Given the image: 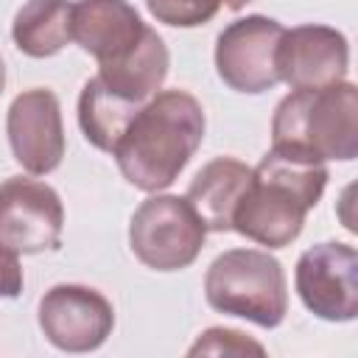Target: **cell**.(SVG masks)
Returning a JSON list of instances; mask_svg holds the SVG:
<instances>
[{
	"label": "cell",
	"mask_w": 358,
	"mask_h": 358,
	"mask_svg": "<svg viewBox=\"0 0 358 358\" xmlns=\"http://www.w3.org/2000/svg\"><path fill=\"white\" fill-rule=\"evenodd\" d=\"M327 179L322 159L271 145L252 168V182L232 213V229L268 249L288 246L299 238L305 215L319 204Z\"/></svg>",
	"instance_id": "6da1fadb"
},
{
	"label": "cell",
	"mask_w": 358,
	"mask_h": 358,
	"mask_svg": "<svg viewBox=\"0 0 358 358\" xmlns=\"http://www.w3.org/2000/svg\"><path fill=\"white\" fill-rule=\"evenodd\" d=\"M204 126V109L190 92L162 90L140 106L112 157L129 185L159 193L179 179L199 151Z\"/></svg>",
	"instance_id": "7a4b0ae2"
},
{
	"label": "cell",
	"mask_w": 358,
	"mask_h": 358,
	"mask_svg": "<svg viewBox=\"0 0 358 358\" xmlns=\"http://www.w3.org/2000/svg\"><path fill=\"white\" fill-rule=\"evenodd\" d=\"M271 145H282L322 162L358 157V90L338 81L319 90H291L274 109Z\"/></svg>",
	"instance_id": "3957f363"
},
{
	"label": "cell",
	"mask_w": 358,
	"mask_h": 358,
	"mask_svg": "<svg viewBox=\"0 0 358 358\" xmlns=\"http://www.w3.org/2000/svg\"><path fill=\"white\" fill-rule=\"evenodd\" d=\"M210 308L257 327H280L288 313V280L282 263L260 249L221 252L204 277Z\"/></svg>",
	"instance_id": "277c9868"
},
{
	"label": "cell",
	"mask_w": 358,
	"mask_h": 358,
	"mask_svg": "<svg viewBox=\"0 0 358 358\" xmlns=\"http://www.w3.org/2000/svg\"><path fill=\"white\" fill-rule=\"evenodd\" d=\"M207 227L187 199L148 196L129 221V246L134 257L154 271L187 268L204 249Z\"/></svg>",
	"instance_id": "5b68a950"
},
{
	"label": "cell",
	"mask_w": 358,
	"mask_h": 358,
	"mask_svg": "<svg viewBox=\"0 0 358 358\" xmlns=\"http://www.w3.org/2000/svg\"><path fill=\"white\" fill-rule=\"evenodd\" d=\"M282 34L285 28L263 14H249L229 22L215 39V70L221 81L246 95L277 87V50Z\"/></svg>",
	"instance_id": "8992f818"
},
{
	"label": "cell",
	"mask_w": 358,
	"mask_h": 358,
	"mask_svg": "<svg viewBox=\"0 0 358 358\" xmlns=\"http://www.w3.org/2000/svg\"><path fill=\"white\" fill-rule=\"evenodd\" d=\"M294 285L313 316L352 322L358 316V252L338 241L305 249L296 260Z\"/></svg>",
	"instance_id": "52a82bcc"
},
{
	"label": "cell",
	"mask_w": 358,
	"mask_h": 358,
	"mask_svg": "<svg viewBox=\"0 0 358 358\" xmlns=\"http://www.w3.org/2000/svg\"><path fill=\"white\" fill-rule=\"evenodd\" d=\"M64 207L59 193L31 176L0 182V243L17 255H39L62 246Z\"/></svg>",
	"instance_id": "ba28073f"
},
{
	"label": "cell",
	"mask_w": 358,
	"mask_h": 358,
	"mask_svg": "<svg viewBox=\"0 0 358 358\" xmlns=\"http://www.w3.org/2000/svg\"><path fill=\"white\" fill-rule=\"evenodd\" d=\"M39 327L56 350L92 352L112 336L115 310L101 291L62 282L39 299Z\"/></svg>",
	"instance_id": "9c48e42d"
},
{
	"label": "cell",
	"mask_w": 358,
	"mask_h": 358,
	"mask_svg": "<svg viewBox=\"0 0 358 358\" xmlns=\"http://www.w3.org/2000/svg\"><path fill=\"white\" fill-rule=\"evenodd\" d=\"M6 131L14 159L34 176H45L62 165L64 126L62 106L53 90L34 87L20 92L6 117Z\"/></svg>",
	"instance_id": "30bf717a"
},
{
	"label": "cell",
	"mask_w": 358,
	"mask_h": 358,
	"mask_svg": "<svg viewBox=\"0 0 358 358\" xmlns=\"http://www.w3.org/2000/svg\"><path fill=\"white\" fill-rule=\"evenodd\" d=\"M350 67L347 36L330 25L308 22L282 34L277 73L291 90H319L344 81Z\"/></svg>",
	"instance_id": "8fae6325"
},
{
	"label": "cell",
	"mask_w": 358,
	"mask_h": 358,
	"mask_svg": "<svg viewBox=\"0 0 358 358\" xmlns=\"http://www.w3.org/2000/svg\"><path fill=\"white\" fill-rule=\"evenodd\" d=\"M145 22L126 0H78L70 14V36L81 50L109 64L126 56L145 34Z\"/></svg>",
	"instance_id": "7c38bea8"
},
{
	"label": "cell",
	"mask_w": 358,
	"mask_h": 358,
	"mask_svg": "<svg viewBox=\"0 0 358 358\" xmlns=\"http://www.w3.org/2000/svg\"><path fill=\"white\" fill-rule=\"evenodd\" d=\"M252 182V168L235 157L210 159L190 182L185 199L204 221L207 232L232 229V213Z\"/></svg>",
	"instance_id": "4fadbf2b"
},
{
	"label": "cell",
	"mask_w": 358,
	"mask_h": 358,
	"mask_svg": "<svg viewBox=\"0 0 358 358\" xmlns=\"http://www.w3.org/2000/svg\"><path fill=\"white\" fill-rule=\"evenodd\" d=\"M168 64H171V56H168L162 36L154 28H145L143 39L126 56L109 64H98V78L115 92L137 103H145L165 84Z\"/></svg>",
	"instance_id": "5bb4252c"
},
{
	"label": "cell",
	"mask_w": 358,
	"mask_h": 358,
	"mask_svg": "<svg viewBox=\"0 0 358 358\" xmlns=\"http://www.w3.org/2000/svg\"><path fill=\"white\" fill-rule=\"evenodd\" d=\"M140 106L143 103L115 92L98 76H92L78 95V126H81L87 143H92L98 151L112 154L115 145L120 143L123 131L140 112Z\"/></svg>",
	"instance_id": "9a60e30c"
},
{
	"label": "cell",
	"mask_w": 358,
	"mask_h": 358,
	"mask_svg": "<svg viewBox=\"0 0 358 358\" xmlns=\"http://www.w3.org/2000/svg\"><path fill=\"white\" fill-rule=\"evenodd\" d=\"M70 14V0H25L11 22V39L17 50L31 59L56 56L73 39Z\"/></svg>",
	"instance_id": "2e32d148"
},
{
	"label": "cell",
	"mask_w": 358,
	"mask_h": 358,
	"mask_svg": "<svg viewBox=\"0 0 358 358\" xmlns=\"http://www.w3.org/2000/svg\"><path fill=\"white\" fill-rule=\"evenodd\" d=\"M249 3L255 0H145L151 17L173 28H196L210 22L221 6H227L229 11H241Z\"/></svg>",
	"instance_id": "e0dca14e"
},
{
	"label": "cell",
	"mask_w": 358,
	"mask_h": 358,
	"mask_svg": "<svg viewBox=\"0 0 358 358\" xmlns=\"http://www.w3.org/2000/svg\"><path fill=\"white\" fill-rule=\"evenodd\" d=\"M190 355H246V352H255V355H263V344L252 341L249 336H243L241 330H229V327H210L204 330L196 344L187 350Z\"/></svg>",
	"instance_id": "ac0fdd59"
},
{
	"label": "cell",
	"mask_w": 358,
	"mask_h": 358,
	"mask_svg": "<svg viewBox=\"0 0 358 358\" xmlns=\"http://www.w3.org/2000/svg\"><path fill=\"white\" fill-rule=\"evenodd\" d=\"M22 285H25V277H22V266H20L17 252L0 243V296H6V299L20 296Z\"/></svg>",
	"instance_id": "d6986e66"
},
{
	"label": "cell",
	"mask_w": 358,
	"mask_h": 358,
	"mask_svg": "<svg viewBox=\"0 0 358 358\" xmlns=\"http://www.w3.org/2000/svg\"><path fill=\"white\" fill-rule=\"evenodd\" d=\"M3 87H6V64L0 59V95H3Z\"/></svg>",
	"instance_id": "ffe728a7"
}]
</instances>
